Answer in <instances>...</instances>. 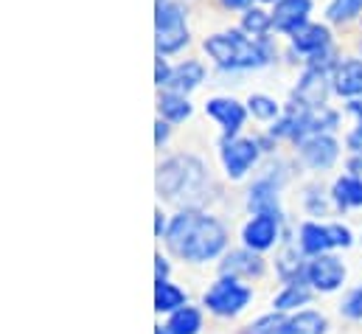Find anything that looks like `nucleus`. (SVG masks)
Wrapping results in <instances>:
<instances>
[{"instance_id":"obj_1","label":"nucleus","mask_w":362,"mask_h":334,"mask_svg":"<svg viewBox=\"0 0 362 334\" xmlns=\"http://www.w3.org/2000/svg\"><path fill=\"white\" fill-rule=\"evenodd\" d=\"M228 234L225 228L199 211H182L172 219L166 231V245L185 261H208L225 250Z\"/></svg>"},{"instance_id":"obj_2","label":"nucleus","mask_w":362,"mask_h":334,"mask_svg":"<svg viewBox=\"0 0 362 334\" xmlns=\"http://www.w3.org/2000/svg\"><path fill=\"white\" fill-rule=\"evenodd\" d=\"M205 51L219 68H230V71L262 68V65L270 62V51L262 42L247 40L242 31H225V34L208 37L205 40Z\"/></svg>"},{"instance_id":"obj_3","label":"nucleus","mask_w":362,"mask_h":334,"mask_svg":"<svg viewBox=\"0 0 362 334\" xmlns=\"http://www.w3.org/2000/svg\"><path fill=\"white\" fill-rule=\"evenodd\" d=\"M202 177H205L202 163L191 155H180L158 168V191L166 194L169 200H177L185 191H194L202 183Z\"/></svg>"},{"instance_id":"obj_4","label":"nucleus","mask_w":362,"mask_h":334,"mask_svg":"<svg viewBox=\"0 0 362 334\" xmlns=\"http://www.w3.org/2000/svg\"><path fill=\"white\" fill-rule=\"evenodd\" d=\"M188 42L185 8L177 0H158V54H175Z\"/></svg>"},{"instance_id":"obj_5","label":"nucleus","mask_w":362,"mask_h":334,"mask_svg":"<svg viewBox=\"0 0 362 334\" xmlns=\"http://www.w3.org/2000/svg\"><path fill=\"white\" fill-rule=\"evenodd\" d=\"M253 292L236 281V275H222L208 292H205V306L214 312V315H222V318H230V315H239L247 304H250Z\"/></svg>"},{"instance_id":"obj_6","label":"nucleus","mask_w":362,"mask_h":334,"mask_svg":"<svg viewBox=\"0 0 362 334\" xmlns=\"http://www.w3.org/2000/svg\"><path fill=\"white\" fill-rule=\"evenodd\" d=\"M306 278H309V284H312L315 289H320V292H334V289L346 281V267H343L340 258L320 253V255H315V258L309 261Z\"/></svg>"},{"instance_id":"obj_7","label":"nucleus","mask_w":362,"mask_h":334,"mask_svg":"<svg viewBox=\"0 0 362 334\" xmlns=\"http://www.w3.org/2000/svg\"><path fill=\"white\" fill-rule=\"evenodd\" d=\"M256 161H259V144L256 141L239 138V141H225L222 144V163H225L228 177L242 180Z\"/></svg>"},{"instance_id":"obj_8","label":"nucleus","mask_w":362,"mask_h":334,"mask_svg":"<svg viewBox=\"0 0 362 334\" xmlns=\"http://www.w3.org/2000/svg\"><path fill=\"white\" fill-rule=\"evenodd\" d=\"M337 155H340V144L332 135H312L300 141V158L309 168L334 166Z\"/></svg>"},{"instance_id":"obj_9","label":"nucleus","mask_w":362,"mask_h":334,"mask_svg":"<svg viewBox=\"0 0 362 334\" xmlns=\"http://www.w3.org/2000/svg\"><path fill=\"white\" fill-rule=\"evenodd\" d=\"M326 96H329V82H326V74L320 68H309L303 74V79L295 87V101L309 107V110H323L326 104Z\"/></svg>"},{"instance_id":"obj_10","label":"nucleus","mask_w":362,"mask_h":334,"mask_svg":"<svg viewBox=\"0 0 362 334\" xmlns=\"http://www.w3.org/2000/svg\"><path fill=\"white\" fill-rule=\"evenodd\" d=\"M205 113L228 132H239L242 124H245V107L236 101V98H225V96H216V98H208L205 101Z\"/></svg>"},{"instance_id":"obj_11","label":"nucleus","mask_w":362,"mask_h":334,"mask_svg":"<svg viewBox=\"0 0 362 334\" xmlns=\"http://www.w3.org/2000/svg\"><path fill=\"white\" fill-rule=\"evenodd\" d=\"M242 239L250 250H267L275 245L278 239V217L275 214H256L245 231H242Z\"/></svg>"},{"instance_id":"obj_12","label":"nucleus","mask_w":362,"mask_h":334,"mask_svg":"<svg viewBox=\"0 0 362 334\" xmlns=\"http://www.w3.org/2000/svg\"><path fill=\"white\" fill-rule=\"evenodd\" d=\"M309 0H278L275 3V11H272V25L278 31H289L295 34L298 28L306 25V17H309Z\"/></svg>"},{"instance_id":"obj_13","label":"nucleus","mask_w":362,"mask_h":334,"mask_svg":"<svg viewBox=\"0 0 362 334\" xmlns=\"http://www.w3.org/2000/svg\"><path fill=\"white\" fill-rule=\"evenodd\" d=\"M292 45L303 54H323L329 48V28L326 25H303L292 34Z\"/></svg>"},{"instance_id":"obj_14","label":"nucleus","mask_w":362,"mask_h":334,"mask_svg":"<svg viewBox=\"0 0 362 334\" xmlns=\"http://www.w3.org/2000/svg\"><path fill=\"white\" fill-rule=\"evenodd\" d=\"M275 191H278V185L272 183V177H264V180H259L247 194V205H250V211H256V214H275V217H281L278 214V197H275Z\"/></svg>"},{"instance_id":"obj_15","label":"nucleus","mask_w":362,"mask_h":334,"mask_svg":"<svg viewBox=\"0 0 362 334\" xmlns=\"http://www.w3.org/2000/svg\"><path fill=\"white\" fill-rule=\"evenodd\" d=\"M329 248H334V239H332V228H323L317 222H306L300 228V250L306 255H320Z\"/></svg>"},{"instance_id":"obj_16","label":"nucleus","mask_w":362,"mask_h":334,"mask_svg":"<svg viewBox=\"0 0 362 334\" xmlns=\"http://www.w3.org/2000/svg\"><path fill=\"white\" fill-rule=\"evenodd\" d=\"M262 272H264V264H262L259 255H253L250 248L230 253L222 264V275H250L253 278V275H262Z\"/></svg>"},{"instance_id":"obj_17","label":"nucleus","mask_w":362,"mask_h":334,"mask_svg":"<svg viewBox=\"0 0 362 334\" xmlns=\"http://www.w3.org/2000/svg\"><path fill=\"white\" fill-rule=\"evenodd\" d=\"M334 90L340 96H362V62L349 59L334 74Z\"/></svg>"},{"instance_id":"obj_18","label":"nucleus","mask_w":362,"mask_h":334,"mask_svg":"<svg viewBox=\"0 0 362 334\" xmlns=\"http://www.w3.org/2000/svg\"><path fill=\"white\" fill-rule=\"evenodd\" d=\"M332 194H334V202L340 208H357V205H362V177L349 174V177L337 180Z\"/></svg>"},{"instance_id":"obj_19","label":"nucleus","mask_w":362,"mask_h":334,"mask_svg":"<svg viewBox=\"0 0 362 334\" xmlns=\"http://www.w3.org/2000/svg\"><path fill=\"white\" fill-rule=\"evenodd\" d=\"M202 76H205V71H202L199 62H182L177 68H172L169 87L177 90V93H188V90H194L197 84L202 82Z\"/></svg>"},{"instance_id":"obj_20","label":"nucleus","mask_w":362,"mask_h":334,"mask_svg":"<svg viewBox=\"0 0 362 334\" xmlns=\"http://www.w3.org/2000/svg\"><path fill=\"white\" fill-rule=\"evenodd\" d=\"M182 304H185V292L180 287L169 284L166 278H158V287H155V309L158 312H177Z\"/></svg>"},{"instance_id":"obj_21","label":"nucleus","mask_w":362,"mask_h":334,"mask_svg":"<svg viewBox=\"0 0 362 334\" xmlns=\"http://www.w3.org/2000/svg\"><path fill=\"white\" fill-rule=\"evenodd\" d=\"M158 110H160V115L169 118V121H185V118L191 115V104L185 101V96H180L177 90H175V93H163V96L158 98Z\"/></svg>"},{"instance_id":"obj_22","label":"nucleus","mask_w":362,"mask_h":334,"mask_svg":"<svg viewBox=\"0 0 362 334\" xmlns=\"http://www.w3.org/2000/svg\"><path fill=\"white\" fill-rule=\"evenodd\" d=\"M199 326H202L199 312H197L194 306H180V309L172 315V321H169L166 329H169V334H197Z\"/></svg>"},{"instance_id":"obj_23","label":"nucleus","mask_w":362,"mask_h":334,"mask_svg":"<svg viewBox=\"0 0 362 334\" xmlns=\"http://www.w3.org/2000/svg\"><path fill=\"white\" fill-rule=\"evenodd\" d=\"M326 332V318L317 312H298L289 318L286 334H323Z\"/></svg>"},{"instance_id":"obj_24","label":"nucleus","mask_w":362,"mask_h":334,"mask_svg":"<svg viewBox=\"0 0 362 334\" xmlns=\"http://www.w3.org/2000/svg\"><path fill=\"white\" fill-rule=\"evenodd\" d=\"M306 301H309V289L303 284H289L281 295H275L272 306L275 309H292V306H303Z\"/></svg>"},{"instance_id":"obj_25","label":"nucleus","mask_w":362,"mask_h":334,"mask_svg":"<svg viewBox=\"0 0 362 334\" xmlns=\"http://www.w3.org/2000/svg\"><path fill=\"white\" fill-rule=\"evenodd\" d=\"M362 11V0H332L326 17L332 23H349L351 17H357Z\"/></svg>"},{"instance_id":"obj_26","label":"nucleus","mask_w":362,"mask_h":334,"mask_svg":"<svg viewBox=\"0 0 362 334\" xmlns=\"http://www.w3.org/2000/svg\"><path fill=\"white\" fill-rule=\"evenodd\" d=\"M242 25H245V31H250L253 37H264V34H267V28L272 25V14L262 11V8H247V11H245Z\"/></svg>"},{"instance_id":"obj_27","label":"nucleus","mask_w":362,"mask_h":334,"mask_svg":"<svg viewBox=\"0 0 362 334\" xmlns=\"http://www.w3.org/2000/svg\"><path fill=\"white\" fill-rule=\"evenodd\" d=\"M247 107H250V113H253L259 121H272V118L281 113V110H278V104L272 101L270 96H250Z\"/></svg>"},{"instance_id":"obj_28","label":"nucleus","mask_w":362,"mask_h":334,"mask_svg":"<svg viewBox=\"0 0 362 334\" xmlns=\"http://www.w3.org/2000/svg\"><path fill=\"white\" fill-rule=\"evenodd\" d=\"M286 326L289 321L284 315H267L250 326V334H286Z\"/></svg>"},{"instance_id":"obj_29","label":"nucleus","mask_w":362,"mask_h":334,"mask_svg":"<svg viewBox=\"0 0 362 334\" xmlns=\"http://www.w3.org/2000/svg\"><path fill=\"white\" fill-rule=\"evenodd\" d=\"M340 312H343L346 318H351V321H360L362 318V287L351 289V292L346 295V301L340 304Z\"/></svg>"},{"instance_id":"obj_30","label":"nucleus","mask_w":362,"mask_h":334,"mask_svg":"<svg viewBox=\"0 0 362 334\" xmlns=\"http://www.w3.org/2000/svg\"><path fill=\"white\" fill-rule=\"evenodd\" d=\"M349 149H351L357 158H362V124L349 135Z\"/></svg>"},{"instance_id":"obj_31","label":"nucleus","mask_w":362,"mask_h":334,"mask_svg":"<svg viewBox=\"0 0 362 334\" xmlns=\"http://www.w3.org/2000/svg\"><path fill=\"white\" fill-rule=\"evenodd\" d=\"M169 76H172V68H169V65L163 62V57H160V59H158V74H155V82L163 87V84H169Z\"/></svg>"},{"instance_id":"obj_32","label":"nucleus","mask_w":362,"mask_h":334,"mask_svg":"<svg viewBox=\"0 0 362 334\" xmlns=\"http://www.w3.org/2000/svg\"><path fill=\"white\" fill-rule=\"evenodd\" d=\"M166 138H169V127H166V124H163V118H160V121H158V138H155V144H158V146H163V141H166Z\"/></svg>"},{"instance_id":"obj_33","label":"nucleus","mask_w":362,"mask_h":334,"mask_svg":"<svg viewBox=\"0 0 362 334\" xmlns=\"http://www.w3.org/2000/svg\"><path fill=\"white\" fill-rule=\"evenodd\" d=\"M166 272H169V264H166V261L158 255V278H166Z\"/></svg>"},{"instance_id":"obj_34","label":"nucleus","mask_w":362,"mask_h":334,"mask_svg":"<svg viewBox=\"0 0 362 334\" xmlns=\"http://www.w3.org/2000/svg\"><path fill=\"white\" fill-rule=\"evenodd\" d=\"M349 110H351L354 115H360V124H362V101H351V104H349Z\"/></svg>"},{"instance_id":"obj_35","label":"nucleus","mask_w":362,"mask_h":334,"mask_svg":"<svg viewBox=\"0 0 362 334\" xmlns=\"http://www.w3.org/2000/svg\"><path fill=\"white\" fill-rule=\"evenodd\" d=\"M225 6H230V8H242V6H247L250 0H222Z\"/></svg>"},{"instance_id":"obj_36","label":"nucleus","mask_w":362,"mask_h":334,"mask_svg":"<svg viewBox=\"0 0 362 334\" xmlns=\"http://www.w3.org/2000/svg\"><path fill=\"white\" fill-rule=\"evenodd\" d=\"M155 217H158V236H160V234H163V214H160V211H158V214H155Z\"/></svg>"},{"instance_id":"obj_37","label":"nucleus","mask_w":362,"mask_h":334,"mask_svg":"<svg viewBox=\"0 0 362 334\" xmlns=\"http://www.w3.org/2000/svg\"><path fill=\"white\" fill-rule=\"evenodd\" d=\"M264 3H267V0H264Z\"/></svg>"}]
</instances>
